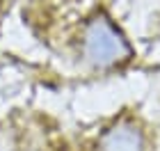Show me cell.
I'll return each instance as SVG.
<instances>
[{
	"mask_svg": "<svg viewBox=\"0 0 160 151\" xmlns=\"http://www.w3.org/2000/svg\"><path fill=\"white\" fill-rule=\"evenodd\" d=\"M76 50L80 62L98 73L123 71L135 60V46L103 7H94L82 16L76 34Z\"/></svg>",
	"mask_w": 160,
	"mask_h": 151,
	"instance_id": "obj_1",
	"label": "cell"
},
{
	"mask_svg": "<svg viewBox=\"0 0 160 151\" xmlns=\"http://www.w3.org/2000/svg\"><path fill=\"white\" fill-rule=\"evenodd\" d=\"M153 138L140 114L119 112L101 126L92 142V151H151Z\"/></svg>",
	"mask_w": 160,
	"mask_h": 151,
	"instance_id": "obj_2",
	"label": "cell"
}]
</instances>
